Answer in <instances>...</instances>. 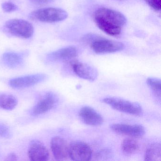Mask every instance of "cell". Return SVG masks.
<instances>
[{
	"instance_id": "obj_1",
	"label": "cell",
	"mask_w": 161,
	"mask_h": 161,
	"mask_svg": "<svg viewBox=\"0 0 161 161\" xmlns=\"http://www.w3.org/2000/svg\"><path fill=\"white\" fill-rule=\"evenodd\" d=\"M94 17L95 23L99 29L106 34L113 36H118L121 34L127 22L123 14L107 8L97 10Z\"/></svg>"
},
{
	"instance_id": "obj_2",
	"label": "cell",
	"mask_w": 161,
	"mask_h": 161,
	"mask_svg": "<svg viewBox=\"0 0 161 161\" xmlns=\"http://www.w3.org/2000/svg\"><path fill=\"white\" fill-rule=\"evenodd\" d=\"M68 16V14L64 10L53 7L35 10L29 15V17L33 20L47 23L60 22L66 19Z\"/></svg>"
},
{
	"instance_id": "obj_3",
	"label": "cell",
	"mask_w": 161,
	"mask_h": 161,
	"mask_svg": "<svg viewBox=\"0 0 161 161\" xmlns=\"http://www.w3.org/2000/svg\"><path fill=\"white\" fill-rule=\"evenodd\" d=\"M6 33L19 38H28L32 37L34 34L33 25L24 19H14L6 21L4 25Z\"/></svg>"
},
{
	"instance_id": "obj_4",
	"label": "cell",
	"mask_w": 161,
	"mask_h": 161,
	"mask_svg": "<svg viewBox=\"0 0 161 161\" xmlns=\"http://www.w3.org/2000/svg\"><path fill=\"white\" fill-rule=\"evenodd\" d=\"M103 101L114 110L122 113L136 116L141 115L143 113L142 107L137 103L118 97L105 98Z\"/></svg>"
},
{
	"instance_id": "obj_5",
	"label": "cell",
	"mask_w": 161,
	"mask_h": 161,
	"mask_svg": "<svg viewBox=\"0 0 161 161\" xmlns=\"http://www.w3.org/2000/svg\"><path fill=\"white\" fill-rule=\"evenodd\" d=\"M123 43L105 38L95 39L91 43V47L97 54H107L121 51L124 49Z\"/></svg>"
},
{
	"instance_id": "obj_6",
	"label": "cell",
	"mask_w": 161,
	"mask_h": 161,
	"mask_svg": "<svg viewBox=\"0 0 161 161\" xmlns=\"http://www.w3.org/2000/svg\"><path fill=\"white\" fill-rule=\"evenodd\" d=\"M69 157L73 161H87L91 160L92 152L86 142L80 140L73 141L69 145Z\"/></svg>"
},
{
	"instance_id": "obj_7",
	"label": "cell",
	"mask_w": 161,
	"mask_h": 161,
	"mask_svg": "<svg viewBox=\"0 0 161 161\" xmlns=\"http://www.w3.org/2000/svg\"><path fill=\"white\" fill-rule=\"evenodd\" d=\"M58 102L57 95L53 92H49L43 95L32 109L31 114L38 116L47 113L54 108Z\"/></svg>"
},
{
	"instance_id": "obj_8",
	"label": "cell",
	"mask_w": 161,
	"mask_h": 161,
	"mask_svg": "<svg viewBox=\"0 0 161 161\" xmlns=\"http://www.w3.org/2000/svg\"><path fill=\"white\" fill-rule=\"evenodd\" d=\"M47 79V75L45 74H32L12 79L9 81V84L14 89H23L43 82Z\"/></svg>"
},
{
	"instance_id": "obj_9",
	"label": "cell",
	"mask_w": 161,
	"mask_h": 161,
	"mask_svg": "<svg viewBox=\"0 0 161 161\" xmlns=\"http://www.w3.org/2000/svg\"><path fill=\"white\" fill-rule=\"evenodd\" d=\"M69 64L73 72L80 78L90 81H94L97 78V70L90 65L72 60Z\"/></svg>"
},
{
	"instance_id": "obj_10",
	"label": "cell",
	"mask_w": 161,
	"mask_h": 161,
	"mask_svg": "<svg viewBox=\"0 0 161 161\" xmlns=\"http://www.w3.org/2000/svg\"><path fill=\"white\" fill-rule=\"evenodd\" d=\"M112 130L119 134L128 136L133 138L142 137L145 133V129L138 124H113L110 126Z\"/></svg>"
},
{
	"instance_id": "obj_11",
	"label": "cell",
	"mask_w": 161,
	"mask_h": 161,
	"mask_svg": "<svg viewBox=\"0 0 161 161\" xmlns=\"http://www.w3.org/2000/svg\"><path fill=\"white\" fill-rule=\"evenodd\" d=\"M29 158L33 161H46L49 158V153L47 147L39 140H32L28 149Z\"/></svg>"
},
{
	"instance_id": "obj_12",
	"label": "cell",
	"mask_w": 161,
	"mask_h": 161,
	"mask_svg": "<svg viewBox=\"0 0 161 161\" xmlns=\"http://www.w3.org/2000/svg\"><path fill=\"white\" fill-rule=\"evenodd\" d=\"M50 146L53 154L56 160L63 161L68 159L69 145L64 138L58 136L53 137Z\"/></svg>"
},
{
	"instance_id": "obj_13",
	"label": "cell",
	"mask_w": 161,
	"mask_h": 161,
	"mask_svg": "<svg viewBox=\"0 0 161 161\" xmlns=\"http://www.w3.org/2000/svg\"><path fill=\"white\" fill-rule=\"evenodd\" d=\"M78 51L74 47H68L60 49L47 55V59L50 62H68L77 56Z\"/></svg>"
},
{
	"instance_id": "obj_14",
	"label": "cell",
	"mask_w": 161,
	"mask_h": 161,
	"mask_svg": "<svg viewBox=\"0 0 161 161\" xmlns=\"http://www.w3.org/2000/svg\"><path fill=\"white\" fill-rule=\"evenodd\" d=\"M79 117L83 123L90 126H99L103 122L101 115L89 106H84L81 108Z\"/></svg>"
},
{
	"instance_id": "obj_15",
	"label": "cell",
	"mask_w": 161,
	"mask_h": 161,
	"mask_svg": "<svg viewBox=\"0 0 161 161\" xmlns=\"http://www.w3.org/2000/svg\"><path fill=\"white\" fill-rule=\"evenodd\" d=\"M23 56L15 52L5 53L3 55V61L5 65L11 68H16L23 64Z\"/></svg>"
},
{
	"instance_id": "obj_16",
	"label": "cell",
	"mask_w": 161,
	"mask_h": 161,
	"mask_svg": "<svg viewBox=\"0 0 161 161\" xmlns=\"http://www.w3.org/2000/svg\"><path fill=\"white\" fill-rule=\"evenodd\" d=\"M146 161H161V145L160 143H153L149 145L144 153Z\"/></svg>"
},
{
	"instance_id": "obj_17",
	"label": "cell",
	"mask_w": 161,
	"mask_h": 161,
	"mask_svg": "<svg viewBox=\"0 0 161 161\" xmlns=\"http://www.w3.org/2000/svg\"><path fill=\"white\" fill-rule=\"evenodd\" d=\"M139 148L137 141L133 138H126L121 144V151L126 156H130L137 153Z\"/></svg>"
},
{
	"instance_id": "obj_18",
	"label": "cell",
	"mask_w": 161,
	"mask_h": 161,
	"mask_svg": "<svg viewBox=\"0 0 161 161\" xmlns=\"http://www.w3.org/2000/svg\"><path fill=\"white\" fill-rule=\"evenodd\" d=\"M18 103L17 98L12 94H0V108L11 111L14 109Z\"/></svg>"
},
{
	"instance_id": "obj_19",
	"label": "cell",
	"mask_w": 161,
	"mask_h": 161,
	"mask_svg": "<svg viewBox=\"0 0 161 161\" xmlns=\"http://www.w3.org/2000/svg\"><path fill=\"white\" fill-rule=\"evenodd\" d=\"M147 84L156 97L161 98V80L153 77H150L147 80Z\"/></svg>"
},
{
	"instance_id": "obj_20",
	"label": "cell",
	"mask_w": 161,
	"mask_h": 161,
	"mask_svg": "<svg viewBox=\"0 0 161 161\" xmlns=\"http://www.w3.org/2000/svg\"><path fill=\"white\" fill-rule=\"evenodd\" d=\"M2 8L5 13H12L16 11L18 7L14 3L12 2H4L2 4Z\"/></svg>"
},
{
	"instance_id": "obj_21",
	"label": "cell",
	"mask_w": 161,
	"mask_h": 161,
	"mask_svg": "<svg viewBox=\"0 0 161 161\" xmlns=\"http://www.w3.org/2000/svg\"><path fill=\"white\" fill-rule=\"evenodd\" d=\"M12 136L9 127L3 123H0V137L8 138Z\"/></svg>"
},
{
	"instance_id": "obj_22",
	"label": "cell",
	"mask_w": 161,
	"mask_h": 161,
	"mask_svg": "<svg viewBox=\"0 0 161 161\" xmlns=\"http://www.w3.org/2000/svg\"><path fill=\"white\" fill-rule=\"evenodd\" d=\"M112 152L109 150H101L95 154V157L97 160H105L110 157Z\"/></svg>"
},
{
	"instance_id": "obj_23",
	"label": "cell",
	"mask_w": 161,
	"mask_h": 161,
	"mask_svg": "<svg viewBox=\"0 0 161 161\" xmlns=\"http://www.w3.org/2000/svg\"><path fill=\"white\" fill-rule=\"evenodd\" d=\"M146 3L154 11L159 12L161 8V0H145Z\"/></svg>"
},
{
	"instance_id": "obj_24",
	"label": "cell",
	"mask_w": 161,
	"mask_h": 161,
	"mask_svg": "<svg viewBox=\"0 0 161 161\" xmlns=\"http://www.w3.org/2000/svg\"><path fill=\"white\" fill-rule=\"evenodd\" d=\"M30 1L33 3L37 5H43L52 2L53 0H30Z\"/></svg>"
},
{
	"instance_id": "obj_25",
	"label": "cell",
	"mask_w": 161,
	"mask_h": 161,
	"mask_svg": "<svg viewBox=\"0 0 161 161\" xmlns=\"http://www.w3.org/2000/svg\"><path fill=\"white\" fill-rule=\"evenodd\" d=\"M17 160V156L14 153H11L8 154L6 159V160H9V161H15Z\"/></svg>"
}]
</instances>
